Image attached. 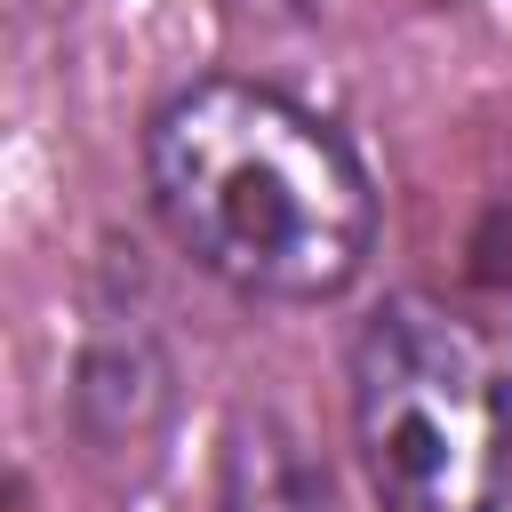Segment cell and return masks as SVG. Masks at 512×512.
<instances>
[{"label": "cell", "mask_w": 512, "mask_h": 512, "mask_svg": "<svg viewBox=\"0 0 512 512\" xmlns=\"http://www.w3.org/2000/svg\"><path fill=\"white\" fill-rule=\"evenodd\" d=\"M144 184L176 248L240 296H336L376 248L360 152L264 80L216 72L176 88L144 128Z\"/></svg>", "instance_id": "1"}, {"label": "cell", "mask_w": 512, "mask_h": 512, "mask_svg": "<svg viewBox=\"0 0 512 512\" xmlns=\"http://www.w3.org/2000/svg\"><path fill=\"white\" fill-rule=\"evenodd\" d=\"M352 432L384 512H496L512 400L480 328L440 304H384L352 344Z\"/></svg>", "instance_id": "2"}, {"label": "cell", "mask_w": 512, "mask_h": 512, "mask_svg": "<svg viewBox=\"0 0 512 512\" xmlns=\"http://www.w3.org/2000/svg\"><path fill=\"white\" fill-rule=\"evenodd\" d=\"M216 512H336L320 472L296 456V440L280 424H240L232 456H224V496Z\"/></svg>", "instance_id": "3"}]
</instances>
